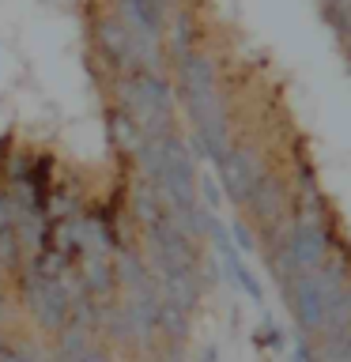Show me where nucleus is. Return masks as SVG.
<instances>
[{"label": "nucleus", "mask_w": 351, "mask_h": 362, "mask_svg": "<svg viewBox=\"0 0 351 362\" xmlns=\"http://www.w3.org/2000/svg\"><path fill=\"white\" fill-rule=\"evenodd\" d=\"M0 362H45V358H42L30 344H19V339H16V344H4V347H0Z\"/></svg>", "instance_id": "nucleus-1"}, {"label": "nucleus", "mask_w": 351, "mask_h": 362, "mask_svg": "<svg viewBox=\"0 0 351 362\" xmlns=\"http://www.w3.org/2000/svg\"><path fill=\"white\" fill-rule=\"evenodd\" d=\"M76 362H110V358L98 351V344H91V347H87V351H84V355H79Z\"/></svg>", "instance_id": "nucleus-2"}]
</instances>
